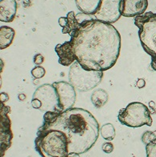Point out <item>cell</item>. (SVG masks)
<instances>
[{
    "label": "cell",
    "mask_w": 156,
    "mask_h": 157,
    "mask_svg": "<svg viewBox=\"0 0 156 157\" xmlns=\"http://www.w3.org/2000/svg\"><path fill=\"white\" fill-rule=\"evenodd\" d=\"M68 22L63 34L70 40L57 44L55 51L59 63L71 66L77 61L87 71H105L114 66L121 51V35L112 24L96 19L78 23L74 11L67 14Z\"/></svg>",
    "instance_id": "1"
},
{
    "label": "cell",
    "mask_w": 156,
    "mask_h": 157,
    "mask_svg": "<svg viewBox=\"0 0 156 157\" xmlns=\"http://www.w3.org/2000/svg\"><path fill=\"white\" fill-rule=\"evenodd\" d=\"M54 129L65 133L69 139V151L83 154L98 140L100 126L89 111L72 108L65 112H48L44 115V123L39 130Z\"/></svg>",
    "instance_id": "2"
},
{
    "label": "cell",
    "mask_w": 156,
    "mask_h": 157,
    "mask_svg": "<svg viewBox=\"0 0 156 157\" xmlns=\"http://www.w3.org/2000/svg\"><path fill=\"white\" fill-rule=\"evenodd\" d=\"M35 147L41 157H68L69 139L61 131L38 130Z\"/></svg>",
    "instance_id": "3"
},
{
    "label": "cell",
    "mask_w": 156,
    "mask_h": 157,
    "mask_svg": "<svg viewBox=\"0 0 156 157\" xmlns=\"http://www.w3.org/2000/svg\"><path fill=\"white\" fill-rule=\"evenodd\" d=\"M143 50L151 57L150 66L156 71V13L146 12L134 18Z\"/></svg>",
    "instance_id": "4"
},
{
    "label": "cell",
    "mask_w": 156,
    "mask_h": 157,
    "mask_svg": "<svg viewBox=\"0 0 156 157\" xmlns=\"http://www.w3.org/2000/svg\"><path fill=\"white\" fill-rule=\"evenodd\" d=\"M103 71H87L81 67L77 61L70 66L69 72V83L81 92L91 91L102 82Z\"/></svg>",
    "instance_id": "5"
},
{
    "label": "cell",
    "mask_w": 156,
    "mask_h": 157,
    "mask_svg": "<svg viewBox=\"0 0 156 157\" xmlns=\"http://www.w3.org/2000/svg\"><path fill=\"white\" fill-rule=\"evenodd\" d=\"M118 117L122 125L130 128H139L143 125L150 127L153 123L149 108L139 102L129 103L126 108L119 111Z\"/></svg>",
    "instance_id": "6"
},
{
    "label": "cell",
    "mask_w": 156,
    "mask_h": 157,
    "mask_svg": "<svg viewBox=\"0 0 156 157\" xmlns=\"http://www.w3.org/2000/svg\"><path fill=\"white\" fill-rule=\"evenodd\" d=\"M32 99H40L42 103V112H61L56 90L52 84H43L36 88Z\"/></svg>",
    "instance_id": "7"
},
{
    "label": "cell",
    "mask_w": 156,
    "mask_h": 157,
    "mask_svg": "<svg viewBox=\"0 0 156 157\" xmlns=\"http://www.w3.org/2000/svg\"><path fill=\"white\" fill-rule=\"evenodd\" d=\"M122 0H102L98 11L94 15L96 19L106 23H116L122 16Z\"/></svg>",
    "instance_id": "8"
},
{
    "label": "cell",
    "mask_w": 156,
    "mask_h": 157,
    "mask_svg": "<svg viewBox=\"0 0 156 157\" xmlns=\"http://www.w3.org/2000/svg\"><path fill=\"white\" fill-rule=\"evenodd\" d=\"M52 85L56 90L61 112H65L66 110L73 108L75 104L77 97L76 89L73 85L65 81L55 82Z\"/></svg>",
    "instance_id": "9"
},
{
    "label": "cell",
    "mask_w": 156,
    "mask_h": 157,
    "mask_svg": "<svg viewBox=\"0 0 156 157\" xmlns=\"http://www.w3.org/2000/svg\"><path fill=\"white\" fill-rule=\"evenodd\" d=\"M10 112V108L1 103V157H3L5 151L11 146L13 134L10 128V118L8 113Z\"/></svg>",
    "instance_id": "10"
},
{
    "label": "cell",
    "mask_w": 156,
    "mask_h": 157,
    "mask_svg": "<svg viewBox=\"0 0 156 157\" xmlns=\"http://www.w3.org/2000/svg\"><path fill=\"white\" fill-rule=\"evenodd\" d=\"M148 6V0H122V15L125 17H137L143 15Z\"/></svg>",
    "instance_id": "11"
},
{
    "label": "cell",
    "mask_w": 156,
    "mask_h": 157,
    "mask_svg": "<svg viewBox=\"0 0 156 157\" xmlns=\"http://www.w3.org/2000/svg\"><path fill=\"white\" fill-rule=\"evenodd\" d=\"M17 11L16 0L0 1V21L10 23L15 18Z\"/></svg>",
    "instance_id": "12"
},
{
    "label": "cell",
    "mask_w": 156,
    "mask_h": 157,
    "mask_svg": "<svg viewBox=\"0 0 156 157\" xmlns=\"http://www.w3.org/2000/svg\"><path fill=\"white\" fill-rule=\"evenodd\" d=\"M75 2L81 12L94 15L100 6L102 0H75Z\"/></svg>",
    "instance_id": "13"
},
{
    "label": "cell",
    "mask_w": 156,
    "mask_h": 157,
    "mask_svg": "<svg viewBox=\"0 0 156 157\" xmlns=\"http://www.w3.org/2000/svg\"><path fill=\"white\" fill-rule=\"evenodd\" d=\"M15 35V30L10 27L2 26L0 27V49L8 48L12 44Z\"/></svg>",
    "instance_id": "14"
},
{
    "label": "cell",
    "mask_w": 156,
    "mask_h": 157,
    "mask_svg": "<svg viewBox=\"0 0 156 157\" xmlns=\"http://www.w3.org/2000/svg\"><path fill=\"white\" fill-rule=\"evenodd\" d=\"M109 95L103 89L96 90L91 95V101L97 108H101L108 102Z\"/></svg>",
    "instance_id": "15"
},
{
    "label": "cell",
    "mask_w": 156,
    "mask_h": 157,
    "mask_svg": "<svg viewBox=\"0 0 156 157\" xmlns=\"http://www.w3.org/2000/svg\"><path fill=\"white\" fill-rule=\"evenodd\" d=\"M101 136L102 138L105 139L106 140L111 141L115 138V128L112 124H105L102 125L100 129Z\"/></svg>",
    "instance_id": "16"
},
{
    "label": "cell",
    "mask_w": 156,
    "mask_h": 157,
    "mask_svg": "<svg viewBox=\"0 0 156 157\" xmlns=\"http://www.w3.org/2000/svg\"><path fill=\"white\" fill-rule=\"evenodd\" d=\"M156 139V131L154 132H150V131H146L142 134V141L145 145H147L153 140Z\"/></svg>",
    "instance_id": "17"
},
{
    "label": "cell",
    "mask_w": 156,
    "mask_h": 157,
    "mask_svg": "<svg viewBox=\"0 0 156 157\" xmlns=\"http://www.w3.org/2000/svg\"><path fill=\"white\" fill-rule=\"evenodd\" d=\"M146 157H156V139L146 145Z\"/></svg>",
    "instance_id": "18"
},
{
    "label": "cell",
    "mask_w": 156,
    "mask_h": 157,
    "mask_svg": "<svg viewBox=\"0 0 156 157\" xmlns=\"http://www.w3.org/2000/svg\"><path fill=\"white\" fill-rule=\"evenodd\" d=\"M31 75L35 78H41L45 75L46 71L45 69L41 66L35 67V68H33L31 71Z\"/></svg>",
    "instance_id": "19"
},
{
    "label": "cell",
    "mask_w": 156,
    "mask_h": 157,
    "mask_svg": "<svg viewBox=\"0 0 156 157\" xmlns=\"http://www.w3.org/2000/svg\"><path fill=\"white\" fill-rule=\"evenodd\" d=\"M102 151H104V152L107 153V154H110V153H111L114 151V144H113L112 143L110 142L104 143V144H102Z\"/></svg>",
    "instance_id": "20"
},
{
    "label": "cell",
    "mask_w": 156,
    "mask_h": 157,
    "mask_svg": "<svg viewBox=\"0 0 156 157\" xmlns=\"http://www.w3.org/2000/svg\"><path fill=\"white\" fill-rule=\"evenodd\" d=\"M33 61H34V63L35 65H41L44 61V56H42L41 54H36L35 56H34V59H33Z\"/></svg>",
    "instance_id": "21"
},
{
    "label": "cell",
    "mask_w": 156,
    "mask_h": 157,
    "mask_svg": "<svg viewBox=\"0 0 156 157\" xmlns=\"http://www.w3.org/2000/svg\"><path fill=\"white\" fill-rule=\"evenodd\" d=\"M31 105L35 109L40 110L42 107V103L40 99H31Z\"/></svg>",
    "instance_id": "22"
},
{
    "label": "cell",
    "mask_w": 156,
    "mask_h": 157,
    "mask_svg": "<svg viewBox=\"0 0 156 157\" xmlns=\"http://www.w3.org/2000/svg\"><path fill=\"white\" fill-rule=\"evenodd\" d=\"M58 22L60 26H61L62 28H64V27L66 26L67 22H68V19H67V17H61V18L59 19Z\"/></svg>",
    "instance_id": "23"
},
{
    "label": "cell",
    "mask_w": 156,
    "mask_h": 157,
    "mask_svg": "<svg viewBox=\"0 0 156 157\" xmlns=\"http://www.w3.org/2000/svg\"><path fill=\"white\" fill-rule=\"evenodd\" d=\"M0 99H1V103H6V101L9 100V95L6 92H1L0 95Z\"/></svg>",
    "instance_id": "24"
},
{
    "label": "cell",
    "mask_w": 156,
    "mask_h": 157,
    "mask_svg": "<svg viewBox=\"0 0 156 157\" xmlns=\"http://www.w3.org/2000/svg\"><path fill=\"white\" fill-rule=\"evenodd\" d=\"M137 87L138 88H142V87H145V85H146V82L144 80L143 78H139L138 80L137 81Z\"/></svg>",
    "instance_id": "25"
},
{
    "label": "cell",
    "mask_w": 156,
    "mask_h": 157,
    "mask_svg": "<svg viewBox=\"0 0 156 157\" xmlns=\"http://www.w3.org/2000/svg\"><path fill=\"white\" fill-rule=\"evenodd\" d=\"M68 157H81V156H80V154H78V153L70 152V153H69V155H68Z\"/></svg>",
    "instance_id": "26"
},
{
    "label": "cell",
    "mask_w": 156,
    "mask_h": 157,
    "mask_svg": "<svg viewBox=\"0 0 156 157\" xmlns=\"http://www.w3.org/2000/svg\"><path fill=\"white\" fill-rule=\"evenodd\" d=\"M18 99H19V100H21V101H23V100H25L26 99V95H24V94H19V95H18Z\"/></svg>",
    "instance_id": "27"
}]
</instances>
